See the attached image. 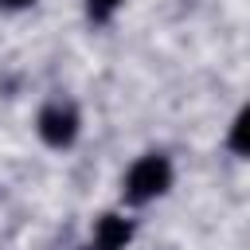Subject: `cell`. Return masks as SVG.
Masks as SVG:
<instances>
[{"mask_svg": "<svg viewBox=\"0 0 250 250\" xmlns=\"http://www.w3.org/2000/svg\"><path fill=\"white\" fill-rule=\"evenodd\" d=\"M121 4H125V0H86V16H90L94 23H105V20H113V16L121 12Z\"/></svg>", "mask_w": 250, "mask_h": 250, "instance_id": "5", "label": "cell"}, {"mask_svg": "<svg viewBox=\"0 0 250 250\" xmlns=\"http://www.w3.org/2000/svg\"><path fill=\"white\" fill-rule=\"evenodd\" d=\"M176 184V164L168 152H141L125 176H121V199L129 207H145V203H156L172 191Z\"/></svg>", "mask_w": 250, "mask_h": 250, "instance_id": "1", "label": "cell"}, {"mask_svg": "<svg viewBox=\"0 0 250 250\" xmlns=\"http://www.w3.org/2000/svg\"><path fill=\"white\" fill-rule=\"evenodd\" d=\"M35 133L47 148L62 152V148H74V141L82 137V113L70 98H51L39 105L35 113Z\"/></svg>", "mask_w": 250, "mask_h": 250, "instance_id": "2", "label": "cell"}, {"mask_svg": "<svg viewBox=\"0 0 250 250\" xmlns=\"http://www.w3.org/2000/svg\"><path fill=\"white\" fill-rule=\"evenodd\" d=\"M227 148L242 160H250V102L234 113V121L227 125Z\"/></svg>", "mask_w": 250, "mask_h": 250, "instance_id": "4", "label": "cell"}, {"mask_svg": "<svg viewBox=\"0 0 250 250\" xmlns=\"http://www.w3.org/2000/svg\"><path fill=\"white\" fill-rule=\"evenodd\" d=\"M35 0H0V8L4 12H23V8H31Z\"/></svg>", "mask_w": 250, "mask_h": 250, "instance_id": "6", "label": "cell"}, {"mask_svg": "<svg viewBox=\"0 0 250 250\" xmlns=\"http://www.w3.org/2000/svg\"><path fill=\"white\" fill-rule=\"evenodd\" d=\"M133 238V223L125 215H102L94 219V230H90V250H125V242Z\"/></svg>", "mask_w": 250, "mask_h": 250, "instance_id": "3", "label": "cell"}]
</instances>
